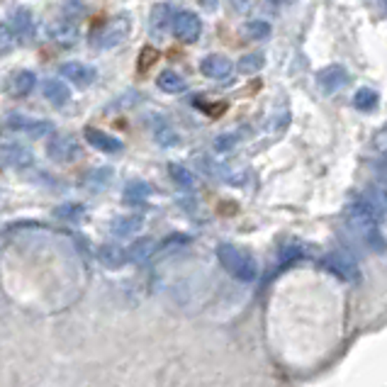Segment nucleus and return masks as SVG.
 I'll return each mask as SVG.
<instances>
[{"instance_id":"c756f323","label":"nucleus","mask_w":387,"mask_h":387,"mask_svg":"<svg viewBox=\"0 0 387 387\" xmlns=\"http://www.w3.org/2000/svg\"><path fill=\"white\" fill-rule=\"evenodd\" d=\"M110 168H103V171H90L88 183H95V185H105L110 181Z\"/></svg>"},{"instance_id":"f3484780","label":"nucleus","mask_w":387,"mask_h":387,"mask_svg":"<svg viewBox=\"0 0 387 387\" xmlns=\"http://www.w3.org/2000/svg\"><path fill=\"white\" fill-rule=\"evenodd\" d=\"M141 224H144V215H139V212H134V215H122L110 222V232L115 234V237L125 239V237H132V234L139 232Z\"/></svg>"},{"instance_id":"2f4dec72","label":"nucleus","mask_w":387,"mask_h":387,"mask_svg":"<svg viewBox=\"0 0 387 387\" xmlns=\"http://www.w3.org/2000/svg\"><path fill=\"white\" fill-rule=\"evenodd\" d=\"M10 39H13V34H10L8 24H0V47H5V44H10Z\"/></svg>"},{"instance_id":"5701e85b","label":"nucleus","mask_w":387,"mask_h":387,"mask_svg":"<svg viewBox=\"0 0 387 387\" xmlns=\"http://www.w3.org/2000/svg\"><path fill=\"white\" fill-rule=\"evenodd\" d=\"M156 83H159V88L164 90V93H183V90L188 88V80L183 78L178 71H171V69L161 71Z\"/></svg>"},{"instance_id":"20e7f679","label":"nucleus","mask_w":387,"mask_h":387,"mask_svg":"<svg viewBox=\"0 0 387 387\" xmlns=\"http://www.w3.org/2000/svg\"><path fill=\"white\" fill-rule=\"evenodd\" d=\"M129 17L127 15H120V17H112L110 22H105L100 29L93 32V47L95 49H112L117 44H122L127 37H129Z\"/></svg>"},{"instance_id":"cd10ccee","label":"nucleus","mask_w":387,"mask_h":387,"mask_svg":"<svg viewBox=\"0 0 387 387\" xmlns=\"http://www.w3.org/2000/svg\"><path fill=\"white\" fill-rule=\"evenodd\" d=\"M168 171H171V178L178 183V185H183V188H192V185H195V178H192V173L188 171V168H183L178 164H171V166H168Z\"/></svg>"},{"instance_id":"f03ea898","label":"nucleus","mask_w":387,"mask_h":387,"mask_svg":"<svg viewBox=\"0 0 387 387\" xmlns=\"http://www.w3.org/2000/svg\"><path fill=\"white\" fill-rule=\"evenodd\" d=\"M217 261L222 263V268L234 276L241 283H251L258 278V261L253 258L251 251L241 246H234V244H222L217 246Z\"/></svg>"},{"instance_id":"39448f33","label":"nucleus","mask_w":387,"mask_h":387,"mask_svg":"<svg viewBox=\"0 0 387 387\" xmlns=\"http://www.w3.org/2000/svg\"><path fill=\"white\" fill-rule=\"evenodd\" d=\"M322 268L334 276H339L341 280H349V283H356L360 278V271H358V261L351 256L349 251L339 248V251H332L322 258Z\"/></svg>"},{"instance_id":"4468645a","label":"nucleus","mask_w":387,"mask_h":387,"mask_svg":"<svg viewBox=\"0 0 387 387\" xmlns=\"http://www.w3.org/2000/svg\"><path fill=\"white\" fill-rule=\"evenodd\" d=\"M0 161L13 168L32 166V151L22 144H3L0 146Z\"/></svg>"},{"instance_id":"412c9836","label":"nucleus","mask_w":387,"mask_h":387,"mask_svg":"<svg viewBox=\"0 0 387 387\" xmlns=\"http://www.w3.org/2000/svg\"><path fill=\"white\" fill-rule=\"evenodd\" d=\"M151 185L141 178H132L129 183L125 185V202L129 205H139V202H146L151 197Z\"/></svg>"},{"instance_id":"473e14b6","label":"nucleus","mask_w":387,"mask_h":387,"mask_svg":"<svg viewBox=\"0 0 387 387\" xmlns=\"http://www.w3.org/2000/svg\"><path fill=\"white\" fill-rule=\"evenodd\" d=\"M378 151L380 154H385V129L378 132Z\"/></svg>"},{"instance_id":"0eeeda50","label":"nucleus","mask_w":387,"mask_h":387,"mask_svg":"<svg viewBox=\"0 0 387 387\" xmlns=\"http://www.w3.org/2000/svg\"><path fill=\"white\" fill-rule=\"evenodd\" d=\"M5 127L15 132H22V134H29V136H44V134H52L54 132V125L47 120H34V117H27L22 112H10L5 117Z\"/></svg>"},{"instance_id":"a211bd4d","label":"nucleus","mask_w":387,"mask_h":387,"mask_svg":"<svg viewBox=\"0 0 387 387\" xmlns=\"http://www.w3.org/2000/svg\"><path fill=\"white\" fill-rule=\"evenodd\" d=\"M49 37L56 44H61V47H71L78 39V27L71 20H56L52 27H49Z\"/></svg>"},{"instance_id":"a878e982","label":"nucleus","mask_w":387,"mask_h":387,"mask_svg":"<svg viewBox=\"0 0 387 387\" xmlns=\"http://www.w3.org/2000/svg\"><path fill=\"white\" fill-rule=\"evenodd\" d=\"M263 66H266V56L263 54H246L239 59L237 69L241 71V73H256V71H261Z\"/></svg>"},{"instance_id":"aec40b11","label":"nucleus","mask_w":387,"mask_h":387,"mask_svg":"<svg viewBox=\"0 0 387 387\" xmlns=\"http://www.w3.org/2000/svg\"><path fill=\"white\" fill-rule=\"evenodd\" d=\"M98 258L105 268L117 271V268H122L127 263V251L120 246V244H105V246H100Z\"/></svg>"},{"instance_id":"9b49d317","label":"nucleus","mask_w":387,"mask_h":387,"mask_svg":"<svg viewBox=\"0 0 387 387\" xmlns=\"http://www.w3.org/2000/svg\"><path fill=\"white\" fill-rule=\"evenodd\" d=\"M200 71H202V76H207V78H212V80H224L232 76L234 64L222 54H210L200 61Z\"/></svg>"},{"instance_id":"423d86ee","label":"nucleus","mask_w":387,"mask_h":387,"mask_svg":"<svg viewBox=\"0 0 387 387\" xmlns=\"http://www.w3.org/2000/svg\"><path fill=\"white\" fill-rule=\"evenodd\" d=\"M171 29L181 42H188V44L197 42L202 32V20H200V15L192 13V10H178V13H173Z\"/></svg>"},{"instance_id":"7ed1b4c3","label":"nucleus","mask_w":387,"mask_h":387,"mask_svg":"<svg viewBox=\"0 0 387 387\" xmlns=\"http://www.w3.org/2000/svg\"><path fill=\"white\" fill-rule=\"evenodd\" d=\"M47 156L54 164H73L83 156L78 136L73 134H52L47 139Z\"/></svg>"},{"instance_id":"6ab92c4d","label":"nucleus","mask_w":387,"mask_h":387,"mask_svg":"<svg viewBox=\"0 0 387 387\" xmlns=\"http://www.w3.org/2000/svg\"><path fill=\"white\" fill-rule=\"evenodd\" d=\"M125 251H127V261H132V263H146L156 251H159V246H156L154 239L141 237L139 241H134L129 248H125Z\"/></svg>"},{"instance_id":"4be33fe9","label":"nucleus","mask_w":387,"mask_h":387,"mask_svg":"<svg viewBox=\"0 0 387 387\" xmlns=\"http://www.w3.org/2000/svg\"><path fill=\"white\" fill-rule=\"evenodd\" d=\"M151 132H154V139L159 141L161 146H176L178 141H181L178 132L168 125L164 117H154V120H151Z\"/></svg>"},{"instance_id":"dca6fc26","label":"nucleus","mask_w":387,"mask_h":387,"mask_svg":"<svg viewBox=\"0 0 387 387\" xmlns=\"http://www.w3.org/2000/svg\"><path fill=\"white\" fill-rule=\"evenodd\" d=\"M42 95L54 105V108H61L71 100V90L69 85L61 78H44L42 80Z\"/></svg>"},{"instance_id":"6e6552de","label":"nucleus","mask_w":387,"mask_h":387,"mask_svg":"<svg viewBox=\"0 0 387 387\" xmlns=\"http://www.w3.org/2000/svg\"><path fill=\"white\" fill-rule=\"evenodd\" d=\"M59 73L73 85H78V88H85V85H90L95 80L98 71L88 64H80V61H66V64H61Z\"/></svg>"},{"instance_id":"c85d7f7f","label":"nucleus","mask_w":387,"mask_h":387,"mask_svg":"<svg viewBox=\"0 0 387 387\" xmlns=\"http://www.w3.org/2000/svg\"><path fill=\"white\" fill-rule=\"evenodd\" d=\"M239 139H241V136H239V132H224V134H220L215 139V149L217 151H229V149H234V146H237Z\"/></svg>"},{"instance_id":"7c9ffc66","label":"nucleus","mask_w":387,"mask_h":387,"mask_svg":"<svg viewBox=\"0 0 387 387\" xmlns=\"http://www.w3.org/2000/svg\"><path fill=\"white\" fill-rule=\"evenodd\" d=\"M300 256H302V251H300L297 246L283 248V251H280V263H288V261H293V258H300Z\"/></svg>"},{"instance_id":"1a4fd4ad","label":"nucleus","mask_w":387,"mask_h":387,"mask_svg":"<svg viewBox=\"0 0 387 387\" xmlns=\"http://www.w3.org/2000/svg\"><path fill=\"white\" fill-rule=\"evenodd\" d=\"M85 141H88L93 149H98L100 154H120V151L125 149V144H122L117 136H112L103 129H95V127H85Z\"/></svg>"},{"instance_id":"b1692460","label":"nucleus","mask_w":387,"mask_h":387,"mask_svg":"<svg viewBox=\"0 0 387 387\" xmlns=\"http://www.w3.org/2000/svg\"><path fill=\"white\" fill-rule=\"evenodd\" d=\"M271 24L263 22V20H248L246 24H244V37L251 39V42H263V39L271 37Z\"/></svg>"},{"instance_id":"f257e3e1","label":"nucleus","mask_w":387,"mask_h":387,"mask_svg":"<svg viewBox=\"0 0 387 387\" xmlns=\"http://www.w3.org/2000/svg\"><path fill=\"white\" fill-rule=\"evenodd\" d=\"M344 217H346V224H349L351 234H356L365 246H370L378 253L385 251L383 232H380V220H378V215L370 210L368 202L363 200V195H356L353 200L349 202Z\"/></svg>"},{"instance_id":"ddd939ff","label":"nucleus","mask_w":387,"mask_h":387,"mask_svg":"<svg viewBox=\"0 0 387 387\" xmlns=\"http://www.w3.org/2000/svg\"><path fill=\"white\" fill-rule=\"evenodd\" d=\"M10 34L20 39H29L34 34V20H32V13L27 8H15L10 13V24H8Z\"/></svg>"},{"instance_id":"2eb2a0df","label":"nucleus","mask_w":387,"mask_h":387,"mask_svg":"<svg viewBox=\"0 0 387 387\" xmlns=\"http://www.w3.org/2000/svg\"><path fill=\"white\" fill-rule=\"evenodd\" d=\"M171 20H173V8L168 3L154 5L151 10V20H149V32L151 37H164V34L171 29Z\"/></svg>"},{"instance_id":"393cba45","label":"nucleus","mask_w":387,"mask_h":387,"mask_svg":"<svg viewBox=\"0 0 387 387\" xmlns=\"http://www.w3.org/2000/svg\"><path fill=\"white\" fill-rule=\"evenodd\" d=\"M378 105V93L373 88H358L353 95V108L360 112H370Z\"/></svg>"},{"instance_id":"bb28decb","label":"nucleus","mask_w":387,"mask_h":387,"mask_svg":"<svg viewBox=\"0 0 387 387\" xmlns=\"http://www.w3.org/2000/svg\"><path fill=\"white\" fill-rule=\"evenodd\" d=\"M83 212L85 207L78 205V202H66V205L56 207V217H61L66 222H80L83 220Z\"/></svg>"},{"instance_id":"9d476101","label":"nucleus","mask_w":387,"mask_h":387,"mask_svg":"<svg viewBox=\"0 0 387 387\" xmlns=\"http://www.w3.org/2000/svg\"><path fill=\"white\" fill-rule=\"evenodd\" d=\"M317 83L324 93H339L346 83H349V71L344 66H327L317 73Z\"/></svg>"},{"instance_id":"f8f14e48","label":"nucleus","mask_w":387,"mask_h":387,"mask_svg":"<svg viewBox=\"0 0 387 387\" xmlns=\"http://www.w3.org/2000/svg\"><path fill=\"white\" fill-rule=\"evenodd\" d=\"M8 93L13 98H27L34 88H37V76L32 71H15L13 76L8 78Z\"/></svg>"}]
</instances>
